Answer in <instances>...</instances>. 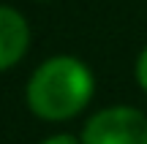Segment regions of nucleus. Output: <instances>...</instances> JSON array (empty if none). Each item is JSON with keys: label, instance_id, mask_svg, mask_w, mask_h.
I'll return each instance as SVG.
<instances>
[{"label": "nucleus", "instance_id": "nucleus-1", "mask_svg": "<svg viewBox=\"0 0 147 144\" xmlns=\"http://www.w3.org/2000/svg\"><path fill=\"white\" fill-rule=\"evenodd\" d=\"M93 98V74L76 57H52L27 82V106L36 117L71 120Z\"/></svg>", "mask_w": 147, "mask_h": 144}, {"label": "nucleus", "instance_id": "nucleus-2", "mask_svg": "<svg viewBox=\"0 0 147 144\" xmlns=\"http://www.w3.org/2000/svg\"><path fill=\"white\" fill-rule=\"evenodd\" d=\"M82 144H147V114L134 106H109L87 120Z\"/></svg>", "mask_w": 147, "mask_h": 144}, {"label": "nucleus", "instance_id": "nucleus-3", "mask_svg": "<svg viewBox=\"0 0 147 144\" xmlns=\"http://www.w3.org/2000/svg\"><path fill=\"white\" fill-rule=\"evenodd\" d=\"M30 44V30L19 11L0 5V71L19 63Z\"/></svg>", "mask_w": 147, "mask_h": 144}, {"label": "nucleus", "instance_id": "nucleus-4", "mask_svg": "<svg viewBox=\"0 0 147 144\" xmlns=\"http://www.w3.org/2000/svg\"><path fill=\"white\" fill-rule=\"evenodd\" d=\"M136 82L147 92V46L142 49V54H139V60H136Z\"/></svg>", "mask_w": 147, "mask_h": 144}, {"label": "nucleus", "instance_id": "nucleus-5", "mask_svg": "<svg viewBox=\"0 0 147 144\" xmlns=\"http://www.w3.org/2000/svg\"><path fill=\"white\" fill-rule=\"evenodd\" d=\"M44 144H79V141L74 139L71 133H57V136H52V139H47Z\"/></svg>", "mask_w": 147, "mask_h": 144}]
</instances>
